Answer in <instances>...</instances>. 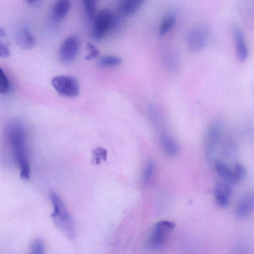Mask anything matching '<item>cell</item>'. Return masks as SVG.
Masks as SVG:
<instances>
[{
    "instance_id": "1",
    "label": "cell",
    "mask_w": 254,
    "mask_h": 254,
    "mask_svg": "<svg viewBox=\"0 0 254 254\" xmlns=\"http://www.w3.org/2000/svg\"><path fill=\"white\" fill-rule=\"evenodd\" d=\"M6 135L14 159L20 169L21 178L23 180H29L31 169L23 123L18 120L12 121L7 126Z\"/></svg>"
},
{
    "instance_id": "2",
    "label": "cell",
    "mask_w": 254,
    "mask_h": 254,
    "mask_svg": "<svg viewBox=\"0 0 254 254\" xmlns=\"http://www.w3.org/2000/svg\"><path fill=\"white\" fill-rule=\"evenodd\" d=\"M49 198L54 208L51 216L54 224L69 239L75 240L76 237L75 221L65 203L55 192H51Z\"/></svg>"
},
{
    "instance_id": "3",
    "label": "cell",
    "mask_w": 254,
    "mask_h": 254,
    "mask_svg": "<svg viewBox=\"0 0 254 254\" xmlns=\"http://www.w3.org/2000/svg\"><path fill=\"white\" fill-rule=\"evenodd\" d=\"M117 21L115 15L110 10L105 9L99 11L93 19L92 37L94 40L100 41L104 39L110 32L115 28Z\"/></svg>"
},
{
    "instance_id": "4",
    "label": "cell",
    "mask_w": 254,
    "mask_h": 254,
    "mask_svg": "<svg viewBox=\"0 0 254 254\" xmlns=\"http://www.w3.org/2000/svg\"><path fill=\"white\" fill-rule=\"evenodd\" d=\"M174 222L169 220H162L158 222L154 226L150 236L148 246L152 249H158L163 247L169 234L175 227Z\"/></svg>"
},
{
    "instance_id": "5",
    "label": "cell",
    "mask_w": 254,
    "mask_h": 254,
    "mask_svg": "<svg viewBox=\"0 0 254 254\" xmlns=\"http://www.w3.org/2000/svg\"><path fill=\"white\" fill-rule=\"evenodd\" d=\"M52 85L55 90L62 96L74 97L79 95L80 88L78 83L70 76H56L52 80Z\"/></svg>"
},
{
    "instance_id": "6",
    "label": "cell",
    "mask_w": 254,
    "mask_h": 254,
    "mask_svg": "<svg viewBox=\"0 0 254 254\" xmlns=\"http://www.w3.org/2000/svg\"><path fill=\"white\" fill-rule=\"evenodd\" d=\"M81 45L79 38L72 35L67 38L61 44L58 53L60 61L64 64L73 62L77 57Z\"/></svg>"
},
{
    "instance_id": "7",
    "label": "cell",
    "mask_w": 254,
    "mask_h": 254,
    "mask_svg": "<svg viewBox=\"0 0 254 254\" xmlns=\"http://www.w3.org/2000/svg\"><path fill=\"white\" fill-rule=\"evenodd\" d=\"M223 137V128L218 122L212 123L208 129L205 139V149L207 156L211 158L217 149Z\"/></svg>"
},
{
    "instance_id": "8",
    "label": "cell",
    "mask_w": 254,
    "mask_h": 254,
    "mask_svg": "<svg viewBox=\"0 0 254 254\" xmlns=\"http://www.w3.org/2000/svg\"><path fill=\"white\" fill-rule=\"evenodd\" d=\"M146 0H120L118 6L120 14L124 17L131 16L136 13Z\"/></svg>"
},
{
    "instance_id": "9",
    "label": "cell",
    "mask_w": 254,
    "mask_h": 254,
    "mask_svg": "<svg viewBox=\"0 0 254 254\" xmlns=\"http://www.w3.org/2000/svg\"><path fill=\"white\" fill-rule=\"evenodd\" d=\"M233 35L237 57L241 62H244L248 58V50L243 33L238 27H234Z\"/></svg>"
},
{
    "instance_id": "10",
    "label": "cell",
    "mask_w": 254,
    "mask_h": 254,
    "mask_svg": "<svg viewBox=\"0 0 254 254\" xmlns=\"http://www.w3.org/2000/svg\"><path fill=\"white\" fill-rule=\"evenodd\" d=\"M16 41L17 45L24 50L33 49L36 44V39L30 30L25 27L20 28L17 32Z\"/></svg>"
},
{
    "instance_id": "11",
    "label": "cell",
    "mask_w": 254,
    "mask_h": 254,
    "mask_svg": "<svg viewBox=\"0 0 254 254\" xmlns=\"http://www.w3.org/2000/svg\"><path fill=\"white\" fill-rule=\"evenodd\" d=\"M232 190L228 182H218L214 189V196L217 204L221 207H226L229 203Z\"/></svg>"
},
{
    "instance_id": "12",
    "label": "cell",
    "mask_w": 254,
    "mask_h": 254,
    "mask_svg": "<svg viewBox=\"0 0 254 254\" xmlns=\"http://www.w3.org/2000/svg\"><path fill=\"white\" fill-rule=\"evenodd\" d=\"M207 42V35L204 30L197 29L192 32L188 38V44L194 51L203 49Z\"/></svg>"
},
{
    "instance_id": "13",
    "label": "cell",
    "mask_w": 254,
    "mask_h": 254,
    "mask_svg": "<svg viewBox=\"0 0 254 254\" xmlns=\"http://www.w3.org/2000/svg\"><path fill=\"white\" fill-rule=\"evenodd\" d=\"M254 209V194H250L244 197L238 204L236 213L240 218L249 215Z\"/></svg>"
},
{
    "instance_id": "14",
    "label": "cell",
    "mask_w": 254,
    "mask_h": 254,
    "mask_svg": "<svg viewBox=\"0 0 254 254\" xmlns=\"http://www.w3.org/2000/svg\"><path fill=\"white\" fill-rule=\"evenodd\" d=\"M160 141L163 150L168 156L173 157L178 154V145L169 135L163 133L160 137Z\"/></svg>"
},
{
    "instance_id": "15",
    "label": "cell",
    "mask_w": 254,
    "mask_h": 254,
    "mask_svg": "<svg viewBox=\"0 0 254 254\" xmlns=\"http://www.w3.org/2000/svg\"><path fill=\"white\" fill-rule=\"evenodd\" d=\"M70 9V0H57L53 7V18L56 21L63 20L68 14Z\"/></svg>"
},
{
    "instance_id": "16",
    "label": "cell",
    "mask_w": 254,
    "mask_h": 254,
    "mask_svg": "<svg viewBox=\"0 0 254 254\" xmlns=\"http://www.w3.org/2000/svg\"><path fill=\"white\" fill-rule=\"evenodd\" d=\"M215 169L219 176L225 182L230 183L233 182V171L229 166L220 161H218L215 164Z\"/></svg>"
},
{
    "instance_id": "17",
    "label": "cell",
    "mask_w": 254,
    "mask_h": 254,
    "mask_svg": "<svg viewBox=\"0 0 254 254\" xmlns=\"http://www.w3.org/2000/svg\"><path fill=\"white\" fill-rule=\"evenodd\" d=\"M122 62V60L120 57L108 55L101 57L98 62V65L101 68H112L120 65Z\"/></svg>"
},
{
    "instance_id": "18",
    "label": "cell",
    "mask_w": 254,
    "mask_h": 254,
    "mask_svg": "<svg viewBox=\"0 0 254 254\" xmlns=\"http://www.w3.org/2000/svg\"><path fill=\"white\" fill-rule=\"evenodd\" d=\"M175 19L172 16L166 17L162 22L160 28V35H166L174 26Z\"/></svg>"
},
{
    "instance_id": "19",
    "label": "cell",
    "mask_w": 254,
    "mask_h": 254,
    "mask_svg": "<svg viewBox=\"0 0 254 254\" xmlns=\"http://www.w3.org/2000/svg\"><path fill=\"white\" fill-rule=\"evenodd\" d=\"M92 153L93 155L92 162L95 164L99 165L102 162L106 161L107 152L106 149L98 147L94 149Z\"/></svg>"
},
{
    "instance_id": "20",
    "label": "cell",
    "mask_w": 254,
    "mask_h": 254,
    "mask_svg": "<svg viewBox=\"0 0 254 254\" xmlns=\"http://www.w3.org/2000/svg\"><path fill=\"white\" fill-rule=\"evenodd\" d=\"M10 82L5 73L0 69V93L5 94L10 89Z\"/></svg>"
},
{
    "instance_id": "21",
    "label": "cell",
    "mask_w": 254,
    "mask_h": 254,
    "mask_svg": "<svg viewBox=\"0 0 254 254\" xmlns=\"http://www.w3.org/2000/svg\"><path fill=\"white\" fill-rule=\"evenodd\" d=\"M246 173L245 168L241 164L235 165L233 171V182H238L244 178Z\"/></svg>"
},
{
    "instance_id": "22",
    "label": "cell",
    "mask_w": 254,
    "mask_h": 254,
    "mask_svg": "<svg viewBox=\"0 0 254 254\" xmlns=\"http://www.w3.org/2000/svg\"><path fill=\"white\" fill-rule=\"evenodd\" d=\"M155 170V165L153 162L150 161L146 164L143 175V181L148 184L152 180Z\"/></svg>"
},
{
    "instance_id": "23",
    "label": "cell",
    "mask_w": 254,
    "mask_h": 254,
    "mask_svg": "<svg viewBox=\"0 0 254 254\" xmlns=\"http://www.w3.org/2000/svg\"><path fill=\"white\" fill-rule=\"evenodd\" d=\"M30 248L32 254H42L44 253V243L42 239H37L31 243Z\"/></svg>"
},
{
    "instance_id": "24",
    "label": "cell",
    "mask_w": 254,
    "mask_h": 254,
    "mask_svg": "<svg viewBox=\"0 0 254 254\" xmlns=\"http://www.w3.org/2000/svg\"><path fill=\"white\" fill-rule=\"evenodd\" d=\"M84 8L89 17H92L96 9L98 0H83Z\"/></svg>"
},
{
    "instance_id": "25",
    "label": "cell",
    "mask_w": 254,
    "mask_h": 254,
    "mask_svg": "<svg viewBox=\"0 0 254 254\" xmlns=\"http://www.w3.org/2000/svg\"><path fill=\"white\" fill-rule=\"evenodd\" d=\"M86 47L88 51V54L85 57V60H92L99 56L100 52L94 45L88 42L86 44Z\"/></svg>"
},
{
    "instance_id": "26",
    "label": "cell",
    "mask_w": 254,
    "mask_h": 254,
    "mask_svg": "<svg viewBox=\"0 0 254 254\" xmlns=\"http://www.w3.org/2000/svg\"><path fill=\"white\" fill-rule=\"evenodd\" d=\"M11 55V51L7 44L1 42L0 43V56L1 57H9Z\"/></svg>"
},
{
    "instance_id": "27",
    "label": "cell",
    "mask_w": 254,
    "mask_h": 254,
    "mask_svg": "<svg viewBox=\"0 0 254 254\" xmlns=\"http://www.w3.org/2000/svg\"><path fill=\"white\" fill-rule=\"evenodd\" d=\"M26 1L29 4L36 6L41 4L42 0H26Z\"/></svg>"
},
{
    "instance_id": "28",
    "label": "cell",
    "mask_w": 254,
    "mask_h": 254,
    "mask_svg": "<svg viewBox=\"0 0 254 254\" xmlns=\"http://www.w3.org/2000/svg\"><path fill=\"white\" fill-rule=\"evenodd\" d=\"M0 36H1L2 37H4L6 36V32L5 29H3L2 28L0 29Z\"/></svg>"
}]
</instances>
